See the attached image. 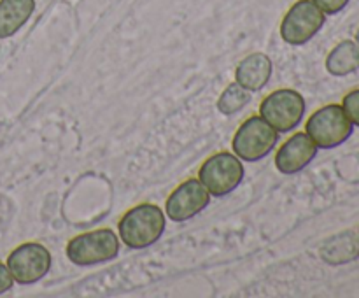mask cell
<instances>
[{
  "label": "cell",
  "instance_id": "obj_2",
  "mask_svg": "<svg viewBox=\"0 0 359 298\" xmlns=\"http://www.w3.org/2000/svg\"><path fill=\"white\" fill-rule=\"evenodd\" d=\"M354 125L339 104H328L318 109L305 125V133L319 149H333L342 146L353 135Z\"/></svg>",
  "mask_w": 359,
  "mask_h": 298
},
{
  "label": "cell",
  "instance_id": "obj_6",
  "mask_svg": "<svg viewBox=\"0 0 359 298\" xmlns=\"http://www.w3.org/2000/svg\"><path fill=\"white\" fill-rule=\"evenodd\" d=\"M279 140V132L272 128L262 116H251L235 132L231 147L244 161H258L269 156Z\"/></svg>",
  "mask_w": 359,
  "mask_h": 298
},
{
  "label": "cell",
  "instance_id": "obj_18",
  "mask_svg": "<svg viewBox=\"0 0 359 298\" xmlns=\"http://www.w3.org/2000/svg\"><path fill=\"white\" fill-rule=\"evenodd\" d=\"M13 284H14V279L13 276H11L9 269H7V265L0 263V294L9 291L11 287H13Z\"/></svg>",
  "mask_w": 359,
  "mask_h": 298
},
{
  "label": "cell",
  "instance_id": "obj_9",
  "mask_svg": "<svg viewBox=\"0 0 359 298\" xmlns=\"http://www.w3.org/2000/svg\"><path fill=\"white\" fill-rule=\"evenodd\" d=\"M209 203L210 193L207 191L205 186L198 179L191 177L181 182L168 195L167 203H165V212H167L168 219L182 223V221L193 219L200 212H203Z\"/></svg>",
  "mask_w": 359,
  "mask_h": 298
},
{
  "label": "cell",
  "instance_id": "obj_16",
  "mask_svg": "<svg viewBox=\"0 0 359 298\" xmlns=\"http://www.w3.org/2000/svg\"><path fill=\"white\" fill-rule=\"evenodd\" d=\"M342 107L354 126H359V90H353L344 97Z\"/></svg>",
  "mask_w": 359,
  "mask_h": 298
},
{
  "label": "cell",
  "instance_id": "obj_7",
  "mask_svg": "<svg viewBox=\"0 0 359 298\" xmlns=\"http://www.w3.org/2000/svg\"><path fill=\"white\" fill-rule=\"evenodd\" d=\"M326 23V14L312 0H298L284 14L280 37L291 46H302L314 39Z\"/></svg>",
  "mask_w": 359,
  "mask_h": 298
},
{
  "label": "cell",
  "instance_id": "obj_12",
  "mask_svg": "<svg viewBox=\"0 0 359 298\" xmlns=\"http://www.w3.org/2000/svg\"><path fill=\"white\" fill-rule=\"evenodd\" d=\"M34 11L35 0H0V39L18 34Z\"/></svg>",
  "mask_w": 359,
  "mask_h": 298
},
{
  "label": "cell",
  "instance_id": "obj_11",
  "mask_svg": "<svg viewBox=\"0 0 359 298\" xmlns=\"http://www.w3.org/2000/svg\"><path fill=\"white\" fill-rule=\"evenodd\" d=\"M272 60L265 53H252L245 56L235 70V81L249 91H259L272 77Z\"/></svg>",
  "mask_w": 359,
  "mask_h": 298
},
{
  "label": "cell",
  "instance_id": "obj_15",
  "mask_svg": "<svg viewBox=\"0 0 359 298\" xmlns=\"http://www.w3.org/2000/svg\"><path fill=\"white\" fill-rule=\"evenodd\" d=\"M249 102H251V93H249V90H245L244 86H241V84L235 81V83L228 84L226 90L221 93L219 100H217V109H219L221 114L231 116L235 114V112L242 111Z\"/></svg>",
  "mask_w": 359,
  "mask_h": 298
},
{
  "label": "cell",
  "instance_id": "obj_1",
  "mask_svg": "<svg viewBox=\"0 0 359 298\" xmlns=\"http://www.w3.org/2000/svg\"><path fill=\"white\" fill-rule=\"evenodd\" d=\"M167 228L165 212L154 203H139L123 214L118 223L119 238L130 249H146L161 238Z\"/></svg>",
  "mask_w": 359,
  "mask_h": 298
},
{
  "label": "cell",
  "instance_id": "obj_14",
  "mask_svg": "<svg viewBox=\"0 0 359 298\" xmlns=\"http://www.w3.org/2000/svg\"><path fill=\"white\" fill-rule=\"evenodd\" d=\"M326 70L335 77H344L359 70V46L356 41H342L330 51Z\"/></svg>",
  "mask_w": 359,
  "mask_h": 298
},
{
  "label": "cell",
  "instance_id": "obj_10",
  "mask_svg": "<svg viewBox=\"0 0 359 298\" xmlns=\"http://www.w3.org/2000/svg\"><path fill=\"white\" fill-rule=\"evenodd\" d=\"M319 147L312 142L311 137L305 132H298L291 135L283 146L279 147L276 156V167L280 174L293 175L304 170L316 158Z\"/></svg>",
  "mask_w": 359,
  "mask_h": 298
},
{
  "label": "cell",
  "instance_id": "obj_3",
  "mask_svg": "<svg viewBox=\"0 0 359 298\" xmlns=\"http://www.w3.org/2000/svg\"><path fill=\"white\" fill-rule=\"evenodd\" d=\"M65 252L67 258L77 266L107 263L119 255V238L111 228L86 231L70 238Z\"/></svg>",
  "mask_w": 359,
  "mask_h": 298
},
{
  "label": "cell",
  "instance_id": "obj_13",
  "mask_svg": "<svg viewBox=\"0 0 359 298\" xmlns=\"http://www.w3.org/2000/svg\"><path fill=\"white\" fill-rule=\"evenodd\" d=\"M359 237L353 231H342L335 237L328 238L321 248V258L330 265H344L358 259Z\"/></svg>",
  "mask_w": 359,
  "mask_h": 298
},
{
  "label": "cell",
  "instance_id": "obj_4",
  "mask_svg": "<svg viewBox=\"0 0 359 298\" xmlns=\"http://www.w3.org/2000/svg\"><path fill=\"white\" fill-rule=\"evenodd\" d=\"M304 114L305 98L290 88L272 91L259 104V116L279 133H287L297 128L304 119Z\"/></svg>",
  "mask_w": 359,
  "mask_h": 298
},
{
  "label": "cell",
  "instance_id": "obj_8",
  "mask_svg": "<svg viewBox=\"0 0 359 298\" xmlns=\"http://www.w3.org/2000/svg\"><path fill=\"white\" fill-rule=\"evenodd\" d=\"M51 252L39 242H25L7 256V269L18 284H35L51 270Z\"/></svg>",
  "mask_w": 359,
  "mask_h": 298
},
{
  "label": "cell",
  "instance_id": "obj_19",
  "mask_svg": "<svg viewBox=\"0 0 359 298\" xmlns=\"http://www.w3.org/2000/svg\"><path fill=\"white\" fill-rule=\"evenodd\" d=\"M356 44L359 46V28H358V32H356Z\"/></svg>",
  "mask_w": 359,
  "mask_h": 298
},
{
  "label": "cell",
  "instance_id": "obj_5",
  "mask_svg": "<svg viewBox=\"0 0 359 298\" xmlns=\"http://www.w3.org/2000/svg\"><path fill=\"white\" fill-rule=\"evenodd\" d=\"M244 165L235 153H216L207 158L198 170V181L210 196H224L238 188L244 179Z\"/></svg>",
  "mask_w": 359,
  "mask_h": 298
},
{
  "label": "cell",
  "instance_id": "obj_17",
  "mask_svg": "<svg viewBox=\"0 0 359 298\" xmlns=\"http://www.w3.org/2000/svg\"><path fill=\"white\" fill-rule=\"evenodd\" d=\"M312 2H314L323 13L333 16V14H339L340 11L346 9L347 4H349L351 0H312Z\"/></svg>",
  "mask_w": 359,
  "mask_h": 298
}]
</instances>
